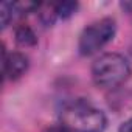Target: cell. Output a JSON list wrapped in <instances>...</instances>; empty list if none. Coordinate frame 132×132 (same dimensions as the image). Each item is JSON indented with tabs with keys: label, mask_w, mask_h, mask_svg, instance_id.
<instances>
[{
	"label": "cell",
	"mask_w": 132,
	"mask_h": 132,
	"mask_svg": "<svg viewBox=\"0 0 132 132\" xmlns=\"http://www.w3.org/2000/svg\"><path fill=\"white\" fill-rule=\"evenodd\" d=\"M64 127L73 132H103L107 120L101 109L87 101H72L61 110Z\"/></svg>",
	"instance_id": "6da1fadb"
},
{
	"label": "cell",
	"mask_w": 132,
	"mask_h": 132,
	"mask_svg": "<svg viewBox=\"0 0 132 132\" xmlns=\"http://www.w3.org/2000/svg\"><path fill=\"white\" fill-rule=\"evenodd\" d=\"M130 75L127 61L117 53L101 54L92 65V78L98 87L113 89L123 84Z\"/></svg>",
	"instance_id": "7a4b0ae2"
},
{
	"label": "cell",
	"mask_w": 132,
	"mask_h": 132,
	"mask_svg": "<svg viewBox=\"0 0 132 132\" xmlns=\"http://www.w3.org/2000/svg\"><path fill=\"white\" fill-rule=\"evenodd\" d=\"M117 33V22L112 17L100 19L86 27L79 36L78 50L82 56H90L107 45Z\"/></svg>",
	"instance_id": "3957f363"
},
{
	"label": "cell",
	"mask_w": 132,
	"mask_h": 132,
	"mask_svg": "<svg viewBox=\"0 0 132 132\" xmlns=\"http://www.w3.org/2000/svg\"><path fill=\"white\" fill-rule=\"evenodd\" d=\"M28 70V57L19 51L3 56V75L5 78L14 81L25 75Z\"/></svg>",
	"instance_id": "277c9868"
},
{
	"label": "cell",
	"mask_w": 132,
	"mask_h": 132,
	"mask_svg": "<svg viewBox=\"0 0 132 132\" xmlns=\"http://www.w3.org/2000/svg\"><path fill=\"white\" fill-rule=\"evenodd\" d=\"M16 42L20 47L28 48V47H34L37 44V37L28 25H20L16 28Z\"/></svg>",
	"instance_id": "5b68a950"
},
{
	"label": "cell",
	"mask_w": 132,
	"mask_h": 132,
	"mask_svg": "<svg viewBox=\"0 0 132 132\" xmlns=\"http://www.w3.org/2000/svg\"><path fill=\"white\" fill-rule=\"evenodd\" d=\"M14 13H16V3L2 2V5H0V23H2V30H5L10 25Z\"/></svg>",
	"instance_id": "8992f818"
},
{
	"label": "cell",
	"mask_w": 132,
	"mask_h": 132,
	"mask_svg": "<svg viewBox=\"0 0 132 132\" xmlns=\"http://www.w3.org/2000/svg\"><path fill=\"white\" fill-rule=\"evenodd\" d=\"M118 132H132V118L127 120V121H124V123L120 126Z\"/></svg>",
	"instance_id": "52a82bcc"
},
{
	"label": "cell",
	"mask_w": 132,
	"mask_h": 132,
	"mask_svg": "<svg viewBox=\"0 0 132 132\" xmlns=\"http://www.w3.org/2000/svg\"><path fill=\"white\" fill-rule=\"evenodd\" d=\"M47 132H70V130L64 126H54V127H50Z\"/></svg>",
	"instance_id": "ba28073f"
},
{
	"label": "cell",
	"mask_w": 132,
	"mask_h": 132,
	"mask_svg": "<svg viewBox=\"0 0 132 132\" xmlns=\"http://www.w3.org/2000/svg\"><path fill=\"white\" fill-rule=\"evenodd\" d=\"M121 6L124 10H127L129 13H132V2H124V3H121Z\"/></svg>",
	"instance_id": "9c48e42d"
}]
</instances>
